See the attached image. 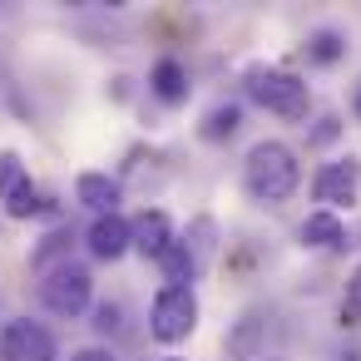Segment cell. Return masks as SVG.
Instances as JSON below:
<instances>
[{"instance_id":"6da1fadb","label":"cell","mask_w":361,"mask_h":361,"mask_svg":"<svg viewBox=\"0 0 361 361\" xmlns=\"http://www.w3.org/2000/svg\"><path fill=\"white\" fill-rule=\"evenodd\" d=\"M243 183L257 203H287L302 183V164L282 139H257L243 159Z\"/></svg>"},{"instance_id":"7a4b0ae2","label":"cell","mask_w":361,"mask_h":361,"mask_svg":"<svg viewBox=\"0 0 361 361\" xmlns=\"http://www.w3.org/2000/svg\"><path fill=\"white\" fill-rule=\"evenodd\" d=\"M247 94L262 109H272L277 119H307V104H312L307 80L292 75V70H277V65H252L247 70Z\"/></svg>"},{"instance_id":"3957f363","label":"cell","mask_w":361,"mask_h":361,"mask_svg":"<svg viewBox=\"0 0 361 361\" xmlns=\"http://www.w3.org/2000/svg\"><path fill=\"white\" fill-rule=\"evenodd\" d=\"M193 326H198V297H193V287H169L164 282L154 292V307H149V336L164 341V346H178V341L193 336Z\"/></svg>"},{"instance_id":"277c9868","label":"cell","mask_w":361,"mask_h":361,"mask_svg":"<svg viewBox=\"0 0 361 361\" xmlns=\"http://www.w3.org/2000/svg\"><path fill=\"white\" fill-rule=\"evenodd\" d=\"M0 361H60L55 331L30 322V317L6 322V326H0Z\"/></svg>"},{"instance_id":"5b68a950","label":"cell","mask_w":361,"mask_h":361,"mask_svg":"<svg viewBox=\"0 0 361 361\" xmlns=\"http://www.w3.org/2000/svg\"><path fill=\"white\" fill-rule=\"evenodd\" d=\"M312 198L322 203V213H336V208H351L361 198V164L356 159H331L317 169L312 178Z\"/></svg>"},{"instance_id":"8992f818","label":"cell","mask_w":361,"mask_h":361,"mask_svg":"<svg viewBox=\"0 0 361 361\" xmlns=\"http://www.w3.org/2000/svg\"><path fill=\"white\" fill-rule=\"evenodd\" d=\"M90 297H94V277L85 272V267H60V272H50L45 282H40V302L55 312V317H80L85 307H90Z\"/></svg>"},{"instance_id":"52a82bcc","label":"cell","mask_w":361,"mask_h":361,"mask_svg":"<svg viewBox=\"0 0 361 361\" xmlns=\"http://www.w3.org/2000/svg\"><path fill=\"white\" fill-rule=\"evenodd\" d=\"M0 203H6L11 218L40 213V188L30 183V169L20 164L16 149H0Z\"/></svg>"},{"instance_id":"ba28073f","label":"cell","mask_w":361,"mask_h":361,"mask_svg":"<svg viewBox=\"0 0 361 361\" xmlns=\"http://www.w3.org/2000/svg\"><path fill=\"white\" fill-rule=\"evenodd\" d=\"M85 247H90L99 262H119V257L134 247V223H129V218H119V213H104V218H94V223H90Z\"/></svg>"},{"instance_id":"9c48e42d","label":"cell","mask_w":361,"mask_h":361,"mask_svg":"<svg viewBox=\"0 0 361 361\" xmlns=\"http://www.w3.org/2000/svg\"><path fill=\"white\" fill-rule=\"evenodd\" d=\"M134 247L144 252V257H164L169 247H173V223H169V213H159V208H144L139 218H134Z\"/></svg>"},{"instance_id":"30bf717a","label":"cell","mask_w":361,"mask_h":361,"mask_svg":"<svg viewBox=\"0 0 361 361\" xmlns=\"http://www.w3.org/2000/svg\"><path fill=\"white\" fill-rule=\"evenodd\" d=\"M75 198H80L94 218H104V213H114V208H119V183H114L109 173H94V169H90V173H80V178H75Z\"/></svg>"},{"instance_id":"8fae6325","label":"cell","mask_w":361,"mask_h":361,"mask_svg":"<svg viewBox=\"0 0 361 361\" xmlns=\"http://www.w3.org/2000/svg\"><path fill=\"white\" fill-rule=\"evenodd\" d=\"M302 243L307 247H322V252H331V247H346V223L336 218V213H307V223H302Z\"/></svg>"},{"instance_id":"7c38bea8","label":"cell","mask_w":361,"mask_h":361,"mask_svg":"<svg viewBox=\"0 0 361 361\" xmlns=\"http://www.w3.org/2000/svg\"><path fill=\"white\" fill-rule=\"evenodd\" d=\"M149 90L164 99V104H183L188 99V70L178 60H159L154 75H149Z\"/></svg>"},{"instance_id":"4fadbf2b","label":"cell","mask_w":361,"mask_h":361,"mask_svg":"<svg viewBox=\"0 0 361 361\" xmlns=\"http://www.w3.org/2000/svg\"><path fill=\"white\" fill-rule=\"evenodd\" d=\"M70 247H75V233H70V228H55V233L35 247V257H30V262H35V272H40V277H50V272L70 267Z\"/></svg>"},{"instance_id":"5bb4252c","label":"cell","mask_w":361,"mask_h":361,"mask_svg":"<svg viewBox=\"0 0 361 361\" xmlns=\"http://www.w3.org/2000/svg\"><path fill=\"white\" fill-rule=\"evenodd\" d=\"M257 326H262V317L252 312V317H243L238 322V331H233V341H228V351L233 356H247V361H262L257 356Z\"/></svg>"},{"instance_id":"9a60e30c","label":"cell","mask_w":361,"mask_h":361,"mask_svg":"<svg viewBox=\"0 0 361 361\" xmlns=\"http://www.w3.org/2000/svg\"><path fill=\"white\" fill-rule=\"evenodd\" d=\"M238 119H243L238 104H218V109L208 114V124H203V139H213V144H218V139H233V134H238Z\"/></svg>"},{"instance_id":"2e32d148","label":"cell","mask_w":361,"mask_h":361,"mask_svg":"<svg viewBox=\"0 0 361 361\" xmlns=\"http://www.w3.org/2000/svg\"><path fill=\"white\" fill-rule=\"evenodd\" d=\"M188 252H193V262H198V272H203L208 257H213V223H208V218L193 223V233H188Z\"/></svg>"},{"instance_id":"e0dca14e","label":"cell","mask_w":361,"mask_h":361,"mask_svg":"<svg viewBox=\"0 0 361 361\" xmlns=\"http://www.w3.org/2000/svg\"><path fill=\"white\" fill-rule=\"evenodd\" d=\"M312 60H317V65L341 60V35H336V30H317V35H312Z\"/></svg>"},{"instance_id":"ac0fdd59","label":"cell","mask_w":361,"mask_h":361,"mask_svg":"<svg viewBox=\"0 0 361 361\" xmlns=\"http://www.w3.org/2000/svg\"><path fill=\"white\" fill-rule=\"evenodd\" d=\"M341 322L346 326H361V267L351 272V282H346V297H341Z\"/></svg>"},{"instance_id":"d6986e66","label":"cell","mask_w":361,"mask_h":361,"mask_svg":"<svg viewBox=\"0 0 361 361\" xmlns=\"http://www.w3.org/2000/svg\"><path fill=\"white\" fill-rule=\"evenodd\" d=\"M119 317H124V307H119V302L94 307V326H99V331H119Z\"/></svg>"},{"instance_id":"ffe728a7","label":"cell","mask_w":361,"mask_h":361,"mask_svg":"<svg viewBox=\"0 0 361 361\" xmlns=\"http://www.w3.org/2000/svg\"><path fill=\"white\" fill-rule=\"evenodd\" d=\"M70 361H119L109 346H80V351H70Z\"/></svg>"},{"instance_id":"44dd1931","label":"cell","mask_w":361,"mask_h":361,"mask_svg":"<svg viewBox=\"0 0 361 361\" xmlns=\"http://www.w3.org/2000/svg\"><path fill=\"white\" fill-rule=\"evenodd\" d=\"M356 114H361V90H356Z\"/></svg>"},{"instance_id":"7402d4cb","label":"cell","mask_w":361,"mask_h":361,"mask_svg":"<svg viewBox=\"0 0 361 361\" xmlns=\"http://www.w3.org/2000/svg\"><path fill=\"white\" fill-rule=\"evenodd\" d=\"M159 361H178V356H159Z\"/></svg>"},{"instance_id":"603a6c76","label":"cell","mask_w":361,"mask_h":361,"mask_svg":"<svg viewBox=\"0 0 361 361\" xmlns=\"http://www.w3.org/2000/svg\"><path fill=\"white\" fill-rule=\"evenodd\" d=\"M262 361H277V356H262Z\"/></svg>"}]
</instances>
